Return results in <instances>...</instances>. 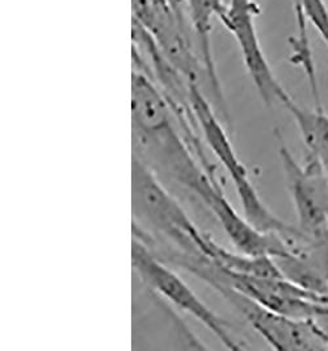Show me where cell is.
I'll return each instance as SVG.
<instances>
[{
  "mask_svg": "<svg viewBox=\"0 0 328 351\" xmlns=\"http://www.w3.org/2000/svg\"><path fill=\"white\" fill-rule=\"evenodd\" d=\"M133 156L159 178H168L209 207L225 193L217 176L212 174L186 132L168 99L157 83L141 70L131 75Z\"/></svg>",
  "mask_w": 328,
  "mask_h": 351,
  "instance_id": "obj_1",
  "label": "cell"
},
{
  "mask_svg": "<svg viewBox=\"0 0 328 351\" xmlns=\"http://www.w3.org/2000/svg\"><path fill=\"white\" fill-rule=\"evenodd\" d=\"M131 212L136 239L205 256L212 237L199 229L160 178L136 156L131 158Z\"/></svg>",
  "mask_w": 328,
  "mask_h": 351,
  "instance_id": "obj_2",
  "label": "cell"
},
{
  "mask_svg": "<svg viewBox=\"0 0 328 351\" xmlns=\"http://www.w3.org/2000/svg\"><path fill=\"white\" fill-rule=\"evenodd\" d=\"M190 106L200 130L205 136V144L213 152L234 183L243 216L264 233L277 234L282 239H289L296 234L298 228L283 223L262 200L251 180L249 170L239 160L229 133L225 130L213 104L196 83H190Z\"/></svg>",
  "mask_w": 328,
  "mask_h": 351,
  "instance_id": "obj_3",
  "label": "cell"
},
{
  "mask_svg": "<svg viewBox=\"0 0 328 351\" xmlns=\"http://www.w3.org/2000/svg\"><path fill=\"white\" fill-rule=\"evenodd\" d=\"M133 20L151 34L170 64L187 78L201 87L209 75L197 47L192 27L180 20L168 0H131Z\"/></svg>",
  "mask_w": 328,
  "mask_h": 351,
  "instance_id": "obj_4",
  "label": "cell"
},
{
  "mask_svg": "<svg viewBox=\"0 0 328 351\" xmlns=\"http://www.w3.org/2000/svg\"><path fill=\"white\" fill-rule=\"evenodd\" d=\"M131 262L134 270L147 287L151 288L184 313L201 322L218 338L225 348L233 351L243 349V346L231 335L229 324L203 303L196 292L170 266H167V262L155 256L137 239H133Z\"/></svg>",
  "mask_w": 328,
  "mask_h": 351,
  "instance_id": "obj_5",
  "label": "cell"
},
{
  "mask_svg": "<svg viewBox=\"0 0 328 351\" xmlns=\"http://www.w3.org/2000/svg\"><path fill=\"white\" fill-rule=\"evenodd\" d=\"M276 137L299 230L315 240H328V176L318 162L307 156L303 165L299 163L279 129H276Z\"/></svg>",
  "mask_w": 328,
  "mask_h": 351,
  "instance_id": "obj_6",
  "label": "cell"
},
{
  "mask_svg": "<svg viewBox=\"0 0 328 351\" xmlns=\"http://www.w3.org/2000/svg\"><path fill=\"white\" fill-rule=\"evenodd\" d=\"M247 319L256 333L273 349L281 351L328 350L327 343L319 335L313 319L289 317L253 302L233 288L212 286Z\"/></svg>",
  "mask_w": 328,
  "mask_h": 351,
  "instance_id": "obj_7",
  "label": "cell"
},
{
  "mask_svg": "<svg viewBox=\"0 0 328 351\" xmlns=\"http://www.w3.org/2000/svg\"><path fill=\"white\" fill-rule=\"evenodd\" d=\"M259 14L260 8L255 0H229L226 12L219 21L233 34L244 67L266 107L275 103L285 107L292 97L276 78L262 48L255 23Z\"/></svg>",
  "mask_w": 328,
  "mask_h": 351,
  "instance_id": "obj_8",
  "label": "cell"
},
{
  "mask_svg": "<svg viewBox=\"0 0 328 351\" xmlns=\"http://www.w3.org/2000/svg\"><path fill=\"white\" fill-rule=\"evenodd\" d=\"M186 4L189 21L196 37V43L200 49V53L203 56V62L207 70L212 95L216 99L217 108L220 112L223 120L230 123L212 49L213 20L216 17L218 20L222 19L226 12L227 3L225 0H186Z\"/></svg>",
  "mask_w": 328,
  "mask_h": 351,
  "instance_id": "obj_9",
  "label": "cell"
},
{
  "mask_svg": "<svg viewBox=\"0 0 328 351\" xmlns=\"http://www.w3.org/2000/svg\"><path fill=\"white\" fill-rule=\"evenodd\" d=\"M285 108L297 124L307 157L316 160L328 176V114L320 100H315V107L309 110L298 106L292 99L285 104Z\"/></svg>",
  "mask_w": 328,
  "mask_h": 351,
  "instance_id": "obj_10",
  "label": "cell"
},
{
  "mask_svg": "<svg viewBox=\"0 0 328 351\" xmlns=\"http://www.w3.org/2000/svg\"><path fill=\"white\" fill-rule=\"evenodd\" d=\"M296 11L305 17L319 33L325 43L328 41V7L325 0H296Z\"/></svg>",
  "mask_w": 328,
  "mask_h": 351,
  "instance_id": "obj_11",
  "label": "cell"
},
{
  "mask_svg": "<svg viewBox=\"0 0 328 351\" xmlns=\"http://www.w3.org/2000/svg\"><path fill=\"white\" fill-rule=\"evenodd\" d=\"M314 324L328 346V306L313 319Z\"/></svg>",
  "mask_w": 328,
  "mask_h": 351,
  "instance_id": "obj_12",
  "label": "cell"
},
{
  "mask_svg": "<svg viewBox=\"0 0 328 351\" xmlns=\"http://www.w3.org/2000/svg\"><path fill=\"white\" fill-rule=\"evenodd\" d=\"M325 44H326V45H327V48H328V41H327V43H325Z\"/></svg>",
  "mask_w": 328,
  "mask_h": 351,
  "instance_id": "obj_13",
  "label": "cell"
}]
</instances>
